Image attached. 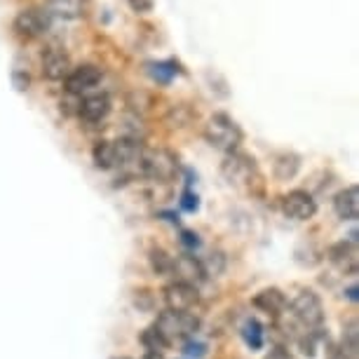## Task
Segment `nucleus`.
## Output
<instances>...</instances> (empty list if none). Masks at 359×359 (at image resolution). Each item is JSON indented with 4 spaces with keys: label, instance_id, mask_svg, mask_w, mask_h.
<instances>
[{
    "label": "nucleus",
    "instance_id": "24",
    "mask_svg": "<svg viewBox=\"0 0 359 359\" xmlns=\"http://www.w3.org/2000/svg\"><path fill=\"white\" fill-rule=\"evenodd\" d=\"M151 268L158 275H172L174 273V256H169L165 249H153L151 252Z\"/></svg>",
    "mask_w": 359,
    "mask_h": 359
},
{
    "label": "nucleus",
    "instance_id": "34",
    "mask_svg": "<svg viewBox=\"0 0 359 359\" xmlns=\"http://www.w3.org/2000/svg\"><path fill=\"white\" fill-rule=\"evenodd\" d=\"M144 359H165V355H160V352H146Z\"/></svg>",
    "mask_w": 359,
    "mask_h": 359
},
{
    "label": "nucleus",
    "instance_id": "35",
    "mask_svg": "<svg viewBox=\"0 0 359 359\" xmlns=\"http://www.w3.org/2000/svg\"><path fill=\"white\" fill-rule=\"evenodd\" d=\"M348 298H350V301H357V287H355V284L348 289Z\"/></svg>",
    "mask_w": 359,
    "mask_h": 359
},
{
    "label": "nucleus",
    "instance_id": "22",
    "mask_svg": "<svg viewBox=\"0 0 359 359\" xmlns=\"http://www.w3.org/2000/svg\"><path fill=\"white\" fill-rule=\"evenodd\" d=\"M141 345H144L148 352H160L162 355V352H165L172 343H169L155 327H148L144 334H141Z\"/></svg>",
    "mask_w": 359,
    "mask_h": 359
},
{
    "label": "nucleus",
    "instance_id": "28",
    "mask_svg": "<svg viewBox=\"0 0 359 359\" xmlns=\"http://www.w3.org/2000/svg\"><path fill=\"white\" fill-rule=\"evenodd\" d=\"M12 85H15L17 92H26L31 87V76L26 71H15L12 73Z\"/></svg>",
    "mask_w": 359,
    "mask_h": 359
},
{
    "label": "nucleus",
    "instance_id": "7",
    "mask_svg": "<svg viewBox=\"0 0 359 359\" xmlns=\"http://www.w3.org/2000/svg\"><path fill=\"white\" fill-rule=\"evenodd\" d=\"M104 78V71L94 64H80L76 69H71V73L64 80L66 92L73 94V97H83L85 92H92L94 87L101 83Z\"/></svg>",
    "mask_w": 359,
    "mask_h": 359
},
{
    "label": "nucleus",
    "instance_id": "20",
    "mask_svg": "<svg viewBox=\"0 0 359 359\" xmlns=\"http://www.w3.org/2000/svg\"><path fill=\"white\" fill-rule=\"evenodd\" d=\"M50 15H59L66 19H73L83 12V0H50Z\"/></svg>",
    "mask_w": 359,
    "mask_h": 359
},
{
    "label": "nucleus",
    "instance_id": "1",
    "mask_svg": "<svg viewBox=\"0 0 359 359\" xmlns=\"http://www.w3.org/2000/svg\"><path fill=\"white\" fill-rule=\"evenodd\" d=\"M221 176L228 181L230 186L240 188L245 193H256V188H263V176L259 172V165L252 155L233 151L226 153V158L221 162Z\"/></svg>",
    "mask_w": 359,
    "mask_h": 359
},
{
    "label": "nucleus",
    "instance_id": "32",
    "mask_svg": "<svg viewBox=\"0 0 359 359\" xmlns=\"http://www.w3.org/2000/svg\"><path fill=\"white\" fill-rule=\"evenodd\" d=\"M266 359H291V355L287 352V348H273L266 355Z\"/></svg>",
    "mask_w": 359,
    "mask_h": 359
},
{
    "label": "nucleus",
    "instance_id": "27",
    "mask_svg": "<svg viewBox=\"0 0 359 359\" xmlns=\"http://www.w3.org/2000/svg\"><path fill=\"white\" fill-rule=\"evenodd\" d=\"M184 355L191 357V359H195V357L200 359V357L207 355V345L200 343V341H193V338H188V341L184 343Z\"/></svg>",
    "mask_w": 359,
    "mask_h": 359
},
{
    "label": "nucleus",
    "instance_id": "3",
    "mask_svg": "<svg viewBox=\"0 0 359 359\" xmlns=\"http://www.w3.org/2000/svg\"><path fill=\"white\" fill-rule=\"evenodd\" d=\"M179 158L169 148H144L139 162V172L158 184H169L179 174Z\"/></svg>",
    "mask_w": 359,
    "mask_h": 359
},
{
    "label": "nucleus",
    "instance_id": "8",
    "mask_svg": "<svg viewBox=\"0 0 359 359\" xmlns=\"http://www.w3.org/2000/svg\"><path fill=\"white\" fill-rule=\"evenodd\" d=\"M198 301H200V294H198V287H195V284L176 280V282L167 284V287H165L167 310H176V313H191V310L198 306Z\"/></svg>",
    "mask_w": 359,
    "mask_h": 359
},
{
    "label": "nucleus",
    "instance_id": "26",
    "mask_svg": "<svg viewBox=\"0 0 359 359\" xmlns=\"http://www.w3.org/2000/svg\"><path fill=\"white\" fill-rule=\"evenodd\" d=\"M181 209L188 214H195L200 209V198H198V193H193L191 188H186L184 195H181Z\"/></svg>",
    "mask_w": 359,
    "mask_h": 359
},
{
    "label": "nucleus",
    "instance_id": "14",
    "mask_svg": "<svg viewBox=\"0 0 359 359\" xmlns=\"http://www.w3.org/2000/svg\"><path fill=\"white\" fill-rule=\"evenodd\" d=\"M254 308L270 317H280L284 310H287V296L275 287L263 289L254 296Z\"/></svg>",
    "mask_w": 359,
    "mask_h": 359
},
{
    "label": "nucleus",
    "instance_id": "15",
    "mask_svg": "<svg viewBox=\"0 0 359 359\" xmlns=\"http://www.w3.org/2000/svg\"><path fill=\"white\" fill-rule=\"evenodd\" d=\"M146 73L151 76L153 83L158 85H169L176 76H181L184 69L176 59H165V62H148L146 64Z\"/></svg>",
    "mask_w": 359,
    "mask_h": 359
},
{
    "label": "nucleus",
    "instance_id": "5",
    "mask_svg": "<svg viewBox=\"0 0 359 359\" xmlns=\"http://www.w3.org/2000/svg\"><path fill=\"white\" fill-rule=\"evenodd\" d=\"M291 315L298 324H303L306 329H320L324 322V306L322 298L310 289H303L294 301H291Z\"/></svg>",
    "mask_w": 359,
    "mask_h": 359
},
{
    "label": "nucleus",
    "instance_id": "30",
    "mask_svg": "<svg viewBox=\"0 0 359 359\" xmlns=\"http://www.w3.org/2000/svg\"><path fill=\"white\" fill-rule=\"evenodd\" d=\"M127 5H130L132 12H137V15H148V12H153L155 8V0H127Z\"/></svg>",
    "mask_w": 359,
    "mask_h": 359
},
{
    "label": "nucleus",
    "instance_id": "13",
    "mask_svg": "<svg viewBox=\"0 0 359 359\" xmlns=\"http://www.w3.org/2000/svg\"><path fill=\"white\" fill-rule=\"evenodd\" d=\"M334 212L338 219H343V221H357V216H359V188L357 186H348L336 193Z\"/></svg>",
    "mask_w": 359,
    "mask_h": 359
},
{
    "label": "nucleus",
    "instance_id": "2",
    "mask_svg": "<svg viewBox=\"0 0 359 359\" xmlns=\"http://www.w3.org/2000/svg\"><path fill=\"white\" fill-rule=\"evenodd\" d=\"M205 141L216 151H223V153H233V151H240L242 141H245V132L242 127L237 125V120L230 118L228 113H214L212 118L207 120L205 125Z\"/></svg>",
    "mask_w": 359,
    "mask_h": 359
},
{
    "label": "nucleus",
    "instance_id": "19",
    "mask_svg": "<svg viewBox=\"0 0 359 359\" xmlns=\"http://www.w3.org/2000/svg\"><path fill=\"white\" fill-rule=\"evenodd\" d=\"M242 338L252 350H261L263 341H266V331H263V324L259 320H247L245 327H242Z\"/></svg>",
    "mask_w": 359,
    "mask_h": 359
},
{
    "label": "nucleus",
    "instance_id": "10",
    "mask_svg": "<svg viewBox=\"0 0 359 359\" xmlns=\"http://www.w3.org/2000/svg\"><path fill=\"white\" fill-rule=\"evenodd\" d=\"M113 111L111 97L108 94H90V97H80L78 115L85 123H101Z\"/></svg>",
    "mask_w": 359,
    "mask_h": 359
},
{
    "label": "nucleus",
    "instance_id": "21",
    "mask_svg": "<svg viewBox=\"0 0 359 359\" xmlns=\"http://www.w3.org/2000/svg\"><path fill=\"white\" fill-rule=\"evenodd\" d=\"M195 118H198V113H195L188 104H176V106H172V111L167 115V123L172 127H188Z\"/></svg>",
    "mask_w": 359,
    "mask_h": 359
},
{
    "label": "nucleus",
    "instance_id": "18",
    "mask_svg": "<svg viewBox=\"0 0 359 359\" xmlns=\"http://www.w3.org/2000/svg\"><path fill=\"white\" fill-rule=\"evenodd\" d=\"M172 275H179L181 282H188V284H195V280H200L202 275V268H200V261L195 256H181V259H174V273Z\"/></svg>",
    "mask_w": 359,
    "mask_h": 359
},
{
    "label": "nucleus",
    "instance_id": "36",
    "mask_svg": "<svg viewBox=\"0 0 359 359\" xmlns=\"http://www.w3.org/2000/svg\"><path fill=\"white\" fill-rule=\"evenodd\" d=\"M115 359H127V357H115Z\"/></svg>",
    "mask_w": 359,
    "mask_h": 359
},
{
    "label": "nucleus",
    "instance_id": "31",
    "mask_svg": "<svg viewBox=\"0 0 359 359\" xmlns=\"http://www.w3.org/2000/svg\"><path fill=\"white\" fill-rule=\"evenodd\" d=\"M181 245L188 247V249H198L200 247L198 233H193V230H184V233H181Z\"/></svg>",
    "mask_w": 359,
    "mask_h": 359
},
{
    "label": "nucleus",
    "instance_id": "33",
    "mask_svg": "<svg viewBox=\"0 0 359 359\" xmlns=\"http://www.w3.org/2000/svg\"><path fill=\"white\" fill-rule=\"evenodd\" d=\"M160 216H165V219H167V221H172V223H176V221H179V216H176L174 212H162Z\"/></svg>",
    "mask_w": 359,
    "mask_h": 359
},
{
    "label": "nucleus",
    "instance_id": "6",
    "mask_svg": "<svg viewBox=\"0 0 359 359\" xmlns=\"http://www.w3.org/2000/svg\"><path fill=\"white\" fill-rule=\"evenodd\" d=\"M52 24V15L47 10H40V8H24L17 12L15 17V33L19 38H26V40H33V38H40L45 36L47 29Z\"/></svg>",
    "mask_w": 359,
    "mask_h": 359
},
{
    "label": "nucleus",
    "instance_id": "12",
    "mask_svg": "<svg viewBox=\"0 0 359 359\" xmlns=\"http://www.w3.org/2000/svg\"><path fill=\"white\" fill-rule=\"evenodd\" d=\"M329 261L341 270V273H348V275H357V245L350 240H343L338 242L329 249Z\"/></svg>",
    "mask_w": 359,
    "mask_h": 359
},
{
    "label": "nucleus",
    "instance_id": "11",
    "mask_svg": "<svg viewBox=\"0 0 359 359\" xmlns=\"http://www.w3.org/2000/svg\"><path fill=\"white\" fill-rule=\"evenodd\" d=\"M43 76L47 80H66V76L71 73V57L69 52H64L62 47H50L43 54Z\"/></svg>",
    "mask_w": 359,
    "mask_h": 359
},
{
    "label": "nucleus",
    "instance_id": "23",
    "mask_svg": "<svg viewBox=\"0 0 359 359\" xmlns=\"http://www.w3.org/2000/svg\"><path fill=\"white\" fill-rule=\"evenodd\" d=\"M127 106H130L134 113L144 115V113H148V111H153V106H155V97H153L151 92L137 90V92H132L130 97H127Z\"/></svg>",
    "mask_w": 359,
    "mask_h": 359
},
{
    "label": "nucleus",
    "instance_id": "25",
    "mask_svg": "<svg viewBox=\"0 0 359 359\" xmlns=\"http://www.w3.org/2000/svg\"><path fill=\"white\" fill-rule=\"evenodd\" d=\"M200 268H202V275L216 277L226 270V259H223V254H219V252L209 254V256H205V259H200Z\"/></svg>",
    "mask_w": 359,
    "mask_h": 359
},
{
    "label": "nucleus",
    "instance_id": "4",
    "mask_svg": "<svg viewBox=\"0 0 359 359\" xmlns=\"http://www.w3.org/2000/svg\"><path fill=\"white\" fill-rule=\"evenodd\" d=\"M169 343L174 341H186L193 338L195 331L200 329V320L193 313H176V310H165L158 315V320L153 324Z\"/></svg>",
    "mask_w": 359,
    "mask_h": 359
},
{
    "label": "nucleus",
    "instance_id": "9",
    "mask_svg": "<svg viewBox=\"0 0 359 359\" xmlns=\"http://www.w3.org/2000/svg\"><path fill=\"white\" fill-rule=\"evenodd\" d=\"M282 212L294 221H310L317 214V202L308 191L296 188V191H289L282 198Z\"/></svg>",
    "mask_w": 359,
    "mask_h": 359
},
{
    "label": "nucleus",
    "instance_id": "16",
    "mask_svg": "<svg viewBox=\"0 0 359 359\" xmlns=\"http://www.w3.org/2000/svg\"><path fill=\"white\" fill-rule=\"evenodd\" d=\"M92 160L97 169H115L118 167V151H115V141L101 139L92 148Z\"/></svg>",
    "mask_w": 359,
    "mask_h": 359
},
{
    "label": "nucleus",
    "instance_id": "17",
    "mask_svg": "<svg viewBox=\"0 0 359 359\" xmlns=\"http://www.w3.org/2000/svg\"><path fill=\"white\" fill-rule=\"evenodd\" d=\"M298 169H301V158H298L296 153H280L273 162V172L280 181H289L294 179L298 174Z\"/></svg>",
    "mask_w": 359,
    "mask_h": 359
},
{
    "label": "nucleus",
    "instance_id": "29",
    "mask_svg": "<svg viewBox=\"0 0 359 359\" xmlns=\"http://www.w3.org/2000/svg\"><path fill=\"white\" fill-rule=\"evenodd\" d=\"M327 359H355L341 343H327Z\"/></svg>",
    "mask_w": 359,
    "mask_h": 359
}]
</instances>
